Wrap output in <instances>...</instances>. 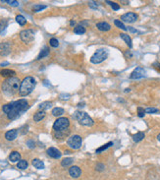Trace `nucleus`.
I'll use <instances>...</instances> for the list:
<instances>
[{
  "mask_svg": "<svg viewBox=\"0 0 160 180\" xmlns=\"http://www.w3.org/2000/svg\"><path fill=\"white\" fill-rule=\"evenodd\" d=\"M95 168H96L97 171H102V170H104L105 166H104V164H102V163H97L96 166H95Z\"/></svg>",
  "mask_w": 160,
  "mask_h": 180,
  "instance_id": "58836bf2",
  "label": "nucleus"
},
{
  "mask_svg": "<svg viewBox=\"0 0 160 180\" xmlns=\"http://www.w3.org/2000/svg\"><path fill=\"white\" fill-rule=\"evenodd\" d=\"M8 62H4V63H1V66H4V65H7Z\"/></svg>",
  "mask_w": 160,
  "mask_h": 180,
  "instance_id": "a18cd8bd",
  "label": "nucleus"
},
{
  "mask_svg": "<svg viewBox=\"0 0 160 180\" xmlns=\"http://www.w3.org/2000/svg\"><path fill=\"white\" fill-rule=\"evenodd\" d=\"M145 70H144L143 68L141 67H137L135 69L134 71L132 72V74H131L130 78L133 80H137V79H141V78H143L145 77Z\"/></svg>",
  "mask_w": 160,
  "mask_h": 180,
  "instance_id": "9d476101",
  "label": "nucleus"
},
{
  "mask_svg": "<svg viewBox=\"0 0 160 180\" xmlns=\"http://www.w3.org/2000/svg\"><path fill=\"white\" fill-rule=\"evenodd\" d=\"M107 56L108 52L105 49H103V48H100V49H97L94 52V54L90 57V62L93 64H99L107 58Z\"/></svg>",
  "mask_w": 160,
  "mask_h": 180,
  "instance_id": "423d86ee",
  "label": "nucleus"
},
{
  "mask_svg": "<svg viewBox=\"0 0 160 180\" xmlns=\"http://www.w3.org/2000/svg\"><path fill=\"white\" fill-rule=\"evenodd\" d=\"M28 161H25V159H21L20 161H18L17 163V167L19 168V169H26L27 167H28Z\"/></svg>",
  "mask_w": 160,
  "mask_h": 180,
  "instance_id": "393cba45",
  "label": "nucleus"
},
{
  "mask_svg": "<svg viewBox=\"0 0 160 180\" xmlns=\"http://www.w3.org/2000/svg\"><path fill=\"white\" fill-rule=\"evenodd\" d=\"M32 163H33V165H34L35 168H37V169H43V168H44L43 161H40V159H33Z\"/></svg>",
  "mask_w": 160,
  "mask_h": 180,
  "instance_id": "6ab92c4d",
  "label": "nucleus"
},
{
  "mask_svg": "<svg viewBox=\"0 0 160 180\" xmlns=\"http://www.w3.org/2000/svg\"><path fill=\"white\" fill-rule=\"evenodd\" d=\"M96 28L101 32H107V31H110L111 26L106 22H99V23L96 24Z\"/></svg>",
  "mask_w": 160,
  "mask_h": 180,
  "instance_id": "4468645a",
  "label": "nucleus"
},
{
  "mask_svg": "<svg viewBox=\"0 0 160 180\" xmlns=\"http://www.w3.org/2000/svg\"><path fill=\"white\" fill-rule=\"evenodd\" d=\"M48 54H49V48L47 47V46H44L43 48L40 50V52H39V56H37V60H40L42 58H44V57L48 56Z\"/></svg>",
  "mask_w": 160,
  "mask_h": 180,
  "instance_id": "a211bd4d",
  "label": "nucleus"
},
{
  "mask_svg": "<svg viewBox=\"0 0 160 180\" xmlns=\"http://www.w3.org/2000/svg\"><path fill=\"white\" fill-rule=\"evenodd\" d=\"M27 146H28L30 149H34L35 147V143L33 141V140H29V141H27Z\"/></svg>",
  "mask_w": 160,
  "mask_h": 180,
  "instance_id": "4c0bfd02",
  "label": "nucleus"
},
{
  "mask_svg": "<svg viewBox=\"0 0 160 180\" xmlns=\"http://www.w3.org/2000/svg\"><path fill=\"white\" fill-rule=\"evenodd\" d=\"M69 126H70V120L66 117H60L55 120L53 124V130L55 133H67Z\"/></svg>",
  "mask_w": 160,
  "mask_h": 180,
  "instance_id": "20e7f679",
  "label": "nucleus"
},
{
  "mask_svg": "<svg viewBox=\"0 0 160 180\" xmlns=\"http://www.w3.org/2000/svg\"><path fill=\"white\" fill-rule=\"evenodd\" d=\"M144 115H145V109H143V107L137 108V116L143 118V117H144Z\"/></svg>",
  "mask_w": 160,
  "mask_h": 180,
  "instance_id": "e433bc0d",
  "label": "nucleus"
},
{
  "mask_svg": "<svg viewBox=\"0 0 160 180\" xmlns=\"http://www.w3.org/2000/svg\"><path fill=\"white\" fill-rule=\"evenodd\" d=\"M114 24H115V26L116 27H118L119 29H121V30H123V31H127L128 30V28L124 25L123 24V22H121V21H119V20H115L114 21Z\"/></svg>",
  "mask_w": 160,
  "mask_h": 180,
  "instance_id": "c756f323",
  "label": "nucleus"
},
{
  "mask_svg": "<svg viewBox=\"0 0 160 180\" xmlns=\"http://www.w3.org/2000/svg\"><path fill=\"white\" fill-rule=\"evenodd\" d=\"M157 140H158V141L160 142V133H159L158 135H157Z\"/></svg>",
  "mask_w": 160,
  "mask_h": 180,
  "instance_id": "49530a36",
  "label": "nucleus"
},
{
  "mask_svg": "<svg viewBox=\"0 0 160 180\" xmlns=\"http://www.w3.org/2000/svg\"><path fill=\"white\" fill-rule=\"evenodd\" d=\"M106 3L109 4V5L112 7V9L114 11H117L120 9V6L118 5V3H115V2H112V1H106Z\"/></svg>",
  "mask_w": 160,
  "mask_h": 180,
  "instance_id": "c9c22d12",
  "label": "nucleus"
},
{
  "mask_svg": "<svg viewBox=\"0 0 160 180\" xmlns=\"http://www.w3.org/2000/svg\"><path fill=\"white\" fill-rule=\"evenodd\" d=\"M74 33L76 35H84V33H86V29L81 25L77 26V27H75V29H74Z\"/></svg>",
  "mask_w": 160,
  "mask_h": 180,
  "instance_id": "bb28decb",
  "label": "nucleus"
},
{
  "mask_svg": "<svg viewBox=\"0 0 160 180\" xmlns=\"http://www.w3.org/2000/svg\"><path fill=\"white\" fill-rule=\"evenodd\" d=\"M112 145H113L112 142H109V143L105 144V145H104V146H102V147H100V148L97 149V150L95 151V153H96V154H99V153H101V152H103V151H105L106 149H108V148H109V147H111Z\"/></svg>",
  "mask_w": 160,
  "mask_h": 180,
  "instance_id": "c85d7f7f",
  "label": "nucleus"
},
{
  "mask_svg": "<svg viewBox=\"0 0 160 180\" xmlns=\"http://www.w3.org/2000/svg\"><path fill=\"white\" fill-rule=\"evenodd\" d=\"M153 66L160 71V63H158V62H155V63H153Z\"/></svg>",
  "mask_w": 160,
  "mask_h": 180,
  "instance_id": "a19ab883",
  "label": "nucleus"
},
{
  "mask_svg": "<svg viewBox=\"0 0 160 180\" xmlns=\"http://www.w3.org/2000/svg\"><path fill=\"white\" fill-rule=\"evenodd\" d=\"M145 113H149V114H154V113H159V109L155 107H147L145 108Z\"/></svg>",
  "mask_w": 160,
  "mask_h": 180,
  "instance_id": "72a5a7b5",
  "label": "nucleus"
},
{
  "mask_svg": "<svg viewBox=\"0 0 160 180\" xmlns=\"http://www.w3.org/2000/svg\"><path fill=\"white\" fill-rule=\"evenodd\" d=\"M49 44L52 47H58L59 46V41L57 39H55V37H52V39H50L49 41Z\"/></svg>",
  "mask_w": 160,
  "mask_h": 180,
  "instance_id": "2f4dec72",
  "label": "nucleus"
},
{
  "mask_svg": "<svg viewBox=\"0 0 160 180\" xmlns=\"http://www.w3.org/2000/svg\"><path fill=\"white\" fill-rule=\"evenodd\" d=\"M129 31H131V33H137V31L135 30V29H134L133 27H130V28H128Z\"/></svg>",
  "mask_w": 160,
  "mask_h": 180,
  "instance_id": "79ce46f5",
  "label": "nucleus"
},
{
  "mask_svg": "<svg viewBox=\"0 0 160 180\" xmlns=\"http://www.w3.org/2000/svg\"><path fill=\"white\" fill-rule=\"evenodd\" d=\"M7 26H8V20L7 19L1 20V22H0V34H1L2 35H3L4 32H5Z\"/></svg>",
  "mask_w": 160,
  "mask_h": 180,
  "instance_id": "4be33fe9",
  "label": "nucleus"
},
{
  "mask_svg": "<svg viewBox=\"0 0 160 180\" xmlns=\"http://www.w3.org/2000/svg\"><path fill=\"white\" fill-rule=\"evenodd\" d=\"M64 113V109L61 107H55L52 109V115L53 116H61L62 114Z\"/></svg>",
  "mask_w": 160,
  "mask_h": 180,
  "instance_id": "a878e982",
  "label": "nucleus"
},
{
  "mask_svg": "<svg viewBox=\"0 0 160 180\" xmlns=\"http://www.w3.org/2000/svg\"><path fill=\"white\" fill-rule=\"evenodd\" d=\"M46 8V5H42V4H37L33 7V10L34 12H39V11H42Z\"/></svg>",
  "mask_w": 160,
  "mask_h": 180,
  "instance_id": "7c9ffc66",
  "label": "nucleus"
},
{
  "mask_svg": "<svg viewBox=\"0 0 160 180\" xmlns=\"http://www.w3.org/2000/svg\"><path fill=\"white\" fill-rule=\"evenodd\" d=\"M46 153H47V155H49L50 157H53V159H60V157H61V153H60V151L56 148H53V147L47 149Z\"/></svg>",
  "mask_w": 160,
  "mask_h": 180,
  "instance_id": "9b49d317",
  "label": "nucleus"
},
{
  "mask_svg": "<svg viewBox=\"0 0 160 180\" xmlns=\"http://www.w3.org/2000/svg\"><path fill=\"white\" fill-rule=\"evenodd\" d=\"M20 86H21L20 80L17 77H11L4 80L1 86V90L5 95H13L16 94L17 92H19Z\"/></svg>",
  "mask_w": 160,
  "mask_h": 180,
  "instance_id": "f03ea898",
  "label": "nucleus"
},
{
  "mask_svg": "<svg viewBox=\"0 0 160 180\" xmlns=\"http://www.w3.org/2000/svg\"><path fill=\"white\" fill-rule=\"evenodd\" d=\"M70 25L73 27V26H75V25H76V23H75V21H71V22H70Z\"/></svg>",
  "mask_w": 160,
  "mask_h": 180,
  "instance_id": "c03bdc74",
  "label": "nucleus"
},
{
  "mask_svg": "<svg viewBox=\"0 0 160 180\" xmlns=\"http://www.w3.org/2000/svg\"><path fill=\"white\" fill-rule=\"evenodd\" d=\"M9 161H11V163H17V161H21V155L19 154L16 151H14V152H12L9 155Z\"/></svg>",
  "mask_w": 160,
  "mask_h": 180,
  "instance_id": "2eb2a0df",
  "label": "nucleus"
},
{
  "mask_svg": "<svg viewBox=\"0 0 160 180\" xmlns=\"http://www.w3.org/2000/svg\"><path fill=\"white\" fill-rule=\"evenodd\" d=\"M18 137V130L17 129H12L5 133V139L8 141H13Z\"/></svg>",
  "mask_w": 160,
  "mask_h": 180,
  "instance_id": "ddd939ff",
  "label": "nucleus"
},
{
  "mask_svg": "<svg viewBox=\"0 0 160 180\" xmlns=\"http://www.w3.org/2000/svg\"><path fill=\"white\" fill-rule=\"evenodd\" d=\"M35 85H37V82H35V78L31 76L26 77L25 79L21 82V86H20V90H19L20 95H22V97L29 95L35 90Z\"/></svg>",
  "mask_w": 160,
  "mask_h": 180,
  "instance_id": "7ed1b4c3",
  "label": "nucleus"
},
{
  "mask_svg": "<svg viewBox=\"0 0 160 180\" xmlns=\"http://www.w3.org/2000/svg\"><path fill=\"white\" fill-rule=\"evenodd\" d=\"M16 21L20 26H25L27 24V19L23 16V15H17Z\"/></svg>",
  "mask_w": 160,
  "mask_h": 180,
  "instance_id": "5701e85b",
  "label": "nucleus"
},
{
  "mask_svg": "<svg viewBox=\"0 0 160 180\" xmlns=\"http://www.w3.org/2000/svg\"><path fill=\"white\" fill-rule=\"evenodd\" d=\"M125 54H126V56H128L129 57V58H131V57H132V53H130V52H126L125 53Z\"/></svg>",
  "mask_w": 160,
  "mask_h": 180,
  "instance_id": "37998d69",
  "label": "nucleus"
},
{
  "mask_svg": "<svg viewBox=\"0 0 160 180\" xmlns=\"http://www.w3.org/2000/svg\"><path fill=\"white\" fill-rule=\"evenodd\" d=\"M0 74L1 76L3 77H7V78H11V77H14L16 72L13 70H10V69H3V70L0 71Z\"/></svg>",
  "mask_w": 160,
  "mask_h": 180,
  "instance_id": "dca6fc26",
  "label": "nucleus"
},
{
  "mask_svg": "<svg viewBox=\"0 0 160 180\" xmlns=\"http://www.w3.org/2000/svg\"><path fill=\"white\" fill-rule=\"evenodd\" d=\"M144 137H145V135H144L143 132H137V134L133 135V140L135 143H137V142H141V140H143Z\"/></svg>",
  "mask_w": 160,
  "mask_h": 180,
  "instance_id": "412c9836",
  "label": "nucleus"
},
{
  "mask_svg": "<svg viewBox=\"0 0 160 180\" xmlns=\"http://www.w3.org/2000/svg\"><path fill=\"white\" fill-rule=\"evenodd\" d=\"M120 37H121V39H123L124 41L127 43V45L129 46V47H131L132 48L133 47V43H132V39H131V37L129 35H127V34H120Z\"/></svg>",
  "mask_w": 160,
  "mask_h": 180,
  "instance_id": "f3484780",
  "label": "nucleus"
},
{
  "mask_svg": "<svg viewBox=\"0 0 160 180\" xmlns=\"http://www.w3.org/2000/svg\"><path fill=\"white\" fill-rule=\"evenodd\" d=\"M2 2H5V3L9 4L10 6H14V7L19 6V1H17V0H5V1H2Z\"/></svg>",
  "mask_w": 160,
  "mask_h": 180,
  "instance_id": "f704fd0d",
  "label": "nucleus"
},
{
  "mask_svg": "<svg viewBox=\"0 0 160 180\" xmlns=\"http://www.w3.org/2000/svg\"><path fill=\"white\" fill-rule=\"evenodd\" d=\"M73 161H74V159H73L72 157H68V159H64L63 161H61V165H62V166H64V167H66V166L71 165V164L73 163Z\"/></svg>",
  "mask_w": 160,
  "mask_h": 180,
  "instance_id": "cd10ccee",
  "label": "nucleus"
},
{
  "mask_svg": "<svg viewBox=\"0 0 160 180\" xmlns=\"http://www.w3.org/2000/svg\"><path fill=\"white\" fill-rule=\"evenodd\" d=\"M75 117H76V119L78 120V122L83 126H92L93 123H94L93 120L92 119V117H90L88 113L84 111L78 110V111L75 112Z\"/></svg>",
  "mask_w": 160,
  "mask_h": 180,
  "instance_id": "39448f33",
  "label": "nucleus"
},
{
  "mask_svg": "<svg viewBox=\"0 0 160 180\" xmlns=\"http://www.w3.org/2000/svg\"><path fill=\"white\" fill-rule=\"evenodd\" d=\"M44 117H45V111L44 110H39V111H37L34 115V120L35 122H39L43 119Z\"/></svg>",
  "mask_w": 160,
  "mask_h": 180,
  "instance_id": "aec40b11",
  "label": "nucleus"
},
{
  "mask_svg": "<svg viewBox=\"0 0 160 180\" xmlns=\"http://www.w3.org/2000/svg\"><path fill=\"white\" fill-rule=\"evenodd\" d=\"M51 106H52V103H51L50 101H44V103L39 104V109L44 110V111H45L46 109H49Z\"/></svg>",
  "mask_w": 160,
  "mask_h": 180,
  "instance_id": "b1692460",
  "label": "nucleus"
},
{
  "mask_svg": "<svg viewBox=\"0 0 160 180\" xmlns=\"http://www.w3.org/2000/svg\"><path fill=\"white\" fill-rule=\"evenodd\" d=\"M90 6L92 8H94V9L97 8V5H96V3H95V2H90Z\"/></svg>",
  "mask_w": 160,
  "mask_h": 180,
  "instance_id": "ea45409f",
  "label": "nucleus"
},
{
  "mask_svg": "<svg viewBox=\"0 0 160 180\" xmlns=\"http://www.w3.org/2000/svg\"><path fill=\"white\" fill-rule=\"evenodd\" d=\"M0 49H2L3 51H8L10 50V43H0Z\"/></svg>",
  "mask_w": 160,
  "mask_h": 180,
  "instance_id": "473e14b6",
  "label": "nucleus"
},
{
  "mask_svg": "<svg viewBox=\"0 0 160 180\" xmlns=\"http://www.w3.org/2000/svg\"><path fill=\"white\" fill-rule=\"evenodd\" d=\"M137 18H139L137 14H135V13H134V12H128V13H126V14L122 15L121 19L123 22L132 24V23H135V22L137 21Z\"/></svg>",
  "mask_w": 160,
  "mask_h": 180,
  "instance_id": "1a4fd4ad",
  "label": "nucleus"
},
{
  "mask_svg": "<svg viewBox=\"0 0 160 180\" xmlns=\"http://www.w3.org/2000/svg\"><path fill=\"white\" fill-rule=\"evenodd\" d=\"M20 37L24 43H31L35 39V33L33 30H24L20 33Z\"/></svg>",
  "mask_w": 160,
  "mask_h": 180,
  "instance_id": "6e6552de",
  "label": "nucleus"
},
{
  "mask_svg": "<svg viewBox=\"0 0 160 180\" xmlns=\"http://www.w3.org/2000/svg\"><path fill=\"white\" fill-rule=\"evenodd\" d=\"M126 93H128V92H130V89H126V91H125Z\"/></svg>",
  "mask_w": 160,
  "mask_h": 180,
  "instance_id": "de8ad7c7",
  "label": "nucleus"
},
{
  "mask_svg": "<svg viewBox=\"0 0 160 180\" xmlns=\"http://www.w3.org/2000/svg\"><path fill=\"white\" fill-rule=\"evenodd\" d=\"M67 144L73 150H78V149L81 148L82 146V137L80 135H72V136L69 137L67 140Z\"/></svg>",
  "mask_w": 160,
  "mask_h": 180,
  "instance_id": "0eeeda50",
  "label": "nucleus"
},
{
  "mask_svg": "<svg viewBox=\"0 0 160 180\" xmlns=\"http://www.w3.org/2000/svg\"><path fill=\"white\" fill-rule=\"evenodd\" d=\"M29 108V103L26 99H19L13 103L4 104L2 106V110L7 114V117L10 120L17 119Z\"/></svg>",
  "mask_w": 160,
  "mask_h": 180,
  "instance_id": "f257e3e1",
  "label": "nucleus"
},
{
  "mask_svg": "<svg viewBox=\"0 0 160 180\" xmlns=\"http://www.w3.org/2000/svg\"><path fill=\"white\" fill-rule=\"evenodd\" d=\"M69 174H70V176L73 177V178H79L82 174V170L79 166H72V167H70V169H69Z\"/></svg>",
  "mask_w": 160,
  "mask_h": 180,
  "instance_id": "f8f14e48",
  "label": "nucleus"
}]
</instances>
